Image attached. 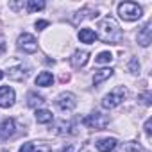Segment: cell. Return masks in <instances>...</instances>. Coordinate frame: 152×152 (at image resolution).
<instances>
[{"label": "cell", "mask_w": 152, "mask_h": 152, "mask_svg": "<svg viewBox=\"0 0 152 152\" xmlns=\"http://www.w3.org/2000/svg\"><path fill=\"white\" fill-rule=\"evenodd\" d=\"M150 127H152V118H148L147 122H145V125H143V129H145V134H147V138H150Z\"/></svg>", "instance_id": "484cf974"}, {"label": "cell", "mask_w": 152, "mask_h": 152, "mask_svg": "<svg viewBox=\"0 0 152 152\" xmlns=\"http://www.w3.org/2000/svg\"><path fill=\"white\" fill-rule=\"evenodd\" d=\"M2 77H4V72H2V70H0V81H2Z\"/></svg>", "instance_id": "f1b7e54d"}, {"label": "cell", "mask_w": 152, "mask_h": 152, "mask_svg": "<svg viewBox=\"0 0 152 152\" xmlns=\"http://www.w3.org/2000/svg\"><path fill=\"white\" fill-rule=\"evenodd\" d=\"M111 61H113V54L111 52H100L95 57V63H99V64H109Z\"/></svg>", "instance_id": "44dd1931"}, {"label": "cell", "mask_w": 152, "mask_h": 152, "mask_svg": "<svg viewBox=\"0 0 152 152\" xmlns=\"http://www.w3.org/2000/svg\"><path fill=\"white\" fill-rule=\"evenodd\" d=\"M111 75H113V68H102V70L95 72V75H93V84L95 86L102 84L104 81H107L111 77Z\"/></svg>", "instance_id": "4fadbf2b"}, {"label": "cell", "mask_w": 152, "mask_h": 152, "mask_svg": "<svg viewBox=\"0 0 152 152\" xmlns=\"http://www.w3.org/2000/svg\"><path fill=\"white\" fill-rule=\"evenodd\" d=\"M88 59H90V52L88 50H75L72 54V57H70V63H72L73 68H83L88 63Z\"/></svg>", "instance_id": "30bf717a"}, {"label": "cell", "mask_w": 152, "mask_h": 152, "mask_svg": "<svg viewBox=\"0 0 152 152\" xmlns=\"http://www.w3.org/2000/svg\"><path fill=\"white\" fill-rule=\"evenodd\" d=\"M83 124H84L86 127H90V129L102 131V129H106V127L109 125V116H106V115H102V113L95 111V113L88 115V116L83 120Z\"/></svg>", "instance_id": "277c9868"}, {"label": "cell", "mask_w": 152, "mask_h": 152, "mask_svg": "<svg viewBox=\"0 0 152 152\" xmlns=\"http://www.w3.org/2000/svg\"><path fill=\"white\" fill-rule=\"evenodd\" d=\"M2 152H7V150H2Z\"/></svg>", "instance_id": "f546056e"}, {"label": "cell", "mask_w": 152, "mask_h": 152, "mask_svg": "<svg viewBox=\"0 0 152 152\" xmlns=\"http://www.w3.org/2000/svg\"><path fill=\"white\" fill-rule=\"evenodd\" d=\"M125 97H127V90H125L124 86H116V88H113V90L102 99V107H104V109H113V107L120 106V104L125 100Z\"/></svg>", "instance_id": "3957f363"}, {"label": "cell", "mask_w": 152, "mask_h": 152, "mask_svg": "<svg viewBox=\"0 0 152 152\" xmlns=\"http://www.w3.org/2000/svg\"><path fill=\"white\" fill-rule=\"evenodd\" d=\"M56 106H57L61 111H72V109H75V106H77V99H75L73 93L64 91V93L57 95V99H56Z\"/></svg>", "instance_id": "5b68a950"}, {"label": "cell", "mask_w": 152, "mask_h": 152, "mask_svg": "<svg viewBox=\"0 0 152 152\" xmlns=\"http://www.w3.org/2000/svg\"><path fill=\"white\" fill-rule=\"evenodd\" d=\"M97 38H100V41L107 43V45H116L122 39V29L118 27V23L113 18H104L99 22V32Z\"/></svg>", "instance_id": "6da1fadb"}, {"label": "cell", "mask_w": 152, "mask_h": 152, "mask_svg": "<svg viewBox=\"0 0 152 152\" xmlns=\"http://www.w3.org/2000/svg\"><path fill=\"white\" fill-rule=\"evenodd\" d=\"M32 152H52V150H50L48 145H45V143H38V145H34V150H32Z\"/></svg>", "instance_id": "cb8c5ba5"}, {"label": "cell", "mask_w": 152, "mask_h": 152, "mask_svg": "<svg viewBox=\"0 0 152 152\" xmlns=\"http://www.w3.org/2000/svg\"><path fill=\"white\" fill-rule=\"evenodd\" d=\"M61 152H75V147L72 145V143H68L66 147H63V150Z\"/></svg>", "instance_id": "83f0119b"}, {"label": "cell", "mask_w": 152, "mask_h": 152, "mask_svg": "<svg viewBox=\"0 0 152 152\" xmlns=\"http://www.w3.org/2000/svg\"><path fill=\"white\" fill-rule=\"evenodd\" d=\"M143 9L136 4V2H122L118 4V16L125 22H134L138 18H141Z\"/></svg>", "instance_id": "7a4b0ae2"}, {"label": "cell", "mask_w": 152, "mask_h": 152, "mask_svg": "<svg viewBox=\"0 0 152 152\" xmlns=\"http://www.w3.org/2000/svg\"><path fill=\"white\" fill-rule=\"evenodd\" d=\"M54 83V75L50 72H41L38 73L36 77V86H41V88H47V86H52Z\"/></svg>", "instance_id": "5bb4252c"}, {"label": "cell", "mask_w": 152, "mask_h": 152, "mask_svg": "<svg viewBox=\"0 0 152 152\" xmlns=\"http://www.w3.org/2000/svg\"><path fill=\"white\" fill-rule=\"evenodd\" d=\"M43 102H45V99H43L41 95H38L36 91H31V93L27 95V106L32 107V109H38Z\"/></svg>", "instance_id": "2e32d148"}, {"label": "cell", "mask_w": 152, "mask_h": 152, "mask_svg": "<svg viewBox=\"0 0 152 152\" xmlns=\"http://www.w3.org/2000/svg\"><path fill=\"white\" fill-rule=\"evenodd\" d=\"M129 72H131V73H138V72H140V63H138L136 57H132V59L129 61Z\"/></svg>", "instance_id": "603a6c76"}, {"label": "cell", "mask_w": 152, "mask_h": 152, "mask_svg": "<svg viewBox=\"0 0 152 152\" xmlns=\"http://www.w3.org/2000/svg\"><path fill=\"white\" fill-rule=\"evenodd\" d=\"M45 9V2L43 0H29L27 2V11L29 13H38Z\"/></svg>", "instance_id": "d6986e66"}, {"label": "cell", "mask_w": 152, "mask_h": 152, "mask_svg": "<svg viewBox=\"0 0 152 152\" xmlns=\"http://www.w3.org/2000/svg\"><path fill=\"white\" fill-rule=\"evenodd\" d=\"M138 100H141V104H143V106H150V100H152V93H150V91H143V93L138 97Z\"/></svg>", "instance_id": "7402d4cb"}, {"label": "cell", "mask_w": 152, "mask_h": 152, "mask_svg": "<svg viewBox=\"0 0 152 152\" xmlns=\"http://www.w3.org/2000/svg\"><path fill=\"white\" fill-rule=\"evenodd\" d=\"M15 129H16L15 120L13 118H4L2 122H0V141L9 140L15 134Z\"/></svg>", "instance_id": "ba28073f"}, {"label": "cell", "mask_w": 152, "mask_h": 152, "mask_svg": "<svg viewBox=\"0 0 152 152\" xmlns=\"http://www.w3.org/2000/svg\"><path fill=\"white\" fill-rule=\"evenodd\" d=\"M16 100V93L11 86H0V107H11Z\"/></svg>", "instance_id": "52a82bcc"}, {"label": "cell", "mask_w": 152, "mask_h": 152, "mask_svg": "<svg viewBox=\"0 0 152 152\" xmlns=\"http://www.w3.org/2000/svg\"><path fill=\"white\" fill-rule=\"evenodd\" d=\"M138 43L141 47H148L152 43V22H147L140 29V32H138Z\"/></svg>", "instance_id": "9c48e42d"}, {"label": "cell", "mask_w": 152, "mask_h": 152, "mask_svg": "<svg viewBox=\"0 0 152 152\" xmlns=\"http://www.w3.org/2000/svg\"><path fill=\"white\" fill-rule=\"evenodd\" d=\"M36 122L38 124H50L52 122V113L48 111V109H36Z\"/></svg>", "instance_id": "e0dca14e"}, {"label": "cell", "mask_w": 152, "mask_h": 152, "mask_svg": "<svg viewBox=\"0 0 152 152\" xmlns=\"http://www.w3.org/2000/svg\"><path fill=\"white\" fill-rule=\"evenodd\" d=\"M27 75H29V68L23 66V64H16V66L7 70V77L11 81H23Z\"/></svg>", "instance_id": "8fae6325"}, {"label": "cell", "mask_w": 152, "mask_h": 152, "mask_svg": "<svg viewBox=\"0 0 152 152\" xmlns=\"http://www.w3.org/2000/svg\"><path fill=\"white\" fill-rule=\"evenodd\" d=\"M79 39H81V43H93L95 39H97V32L93 31V29H81L79 31Z\"/></svg>", "instance_id": "9a60e30c"}, {"label": "cell", "mask_w": 152, "mask_h": 152, "mask_svg": "<svg viewBox=\"0 0 152 152\" xmlns=\"http://www.w3.org/2000/svg\"><path fill=\"white\" fill-rule=\"evenodd\" d=\"M32 150H34V143H23L18 152H32Z\"/></svg>", "instance_id": "d4e9b609"}, {"label": "cell", "mask_w": 152, "mask_h": 152, "mask_svg": "<svg viewBox=\"0 0 152 152\" xmlns=\"http://www.w3.org/2000/svg\"><path fill=\"white\" fill-rule=\"evenodd\" d=\"M45 27H48V22H47V20H38V22H36V29H38V31H43Z\"/></svg>", "instance_id": "4316f807"}, {"label": "cell", "mask_w": 152, "mask_h": 152, "mask_svg": "<svg viewBox=\"0 0 152 152\" xmlns=\"http://www.w3.org/2000/svg\"><path fill=\"white\" fill-rule=\"evenodd\" d=\"M72 129H73V124H72V122L61 120V122L57 124V127H56V132H57V134H66V132H73Z\"/></svg>", "instance_id": "ffe728a7"}, {"label": "cell", "mask_w": 152, "mask_h": 152, "mask_svg": "<svg viewBox=\"0 0 152 152\" xmlns=\"http://www.w3.org/2000/svg\"><path fill=\"white\" fill-rule=\"evenodd\" d=\"M116 140L115 138H102V140H99L97 143H95V147H97V150L99 152H111V150H115L116 148Z\"/></svg>", "instance_id": "7c38bea8"}, {"label": "cell", "mask_w": 152, "mask_h": 152, "mask_svg": "<svg viewBox=\"0 0 152 152\" xmlns=\"http://www.w3.org/2000/svg\"><path fill=\"white\" fill-rule=\"evenodd\" d=\"M18 48L23 50V52H27V54H32V52L38 50V41H36V38H34L32 34L23 32V34H20V38H18Z\"/></svg>", "instance_id": "8992f818"}, {"label": "cell", "mask_w": 152, "mask_h": 152, "mask_svg": "<svg viewBox=\"0 0 152 152\" xmlns=\"http://www.w3.org/2000/svg\"><path fill=\"white\" fill-rule=\"evenodd\" d=\"M118 152H141V145L138 141H125L118 147Z\"/></svg>", "instance_id": "ac0fdd59"}]
</instances>
